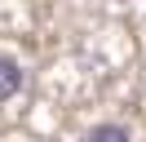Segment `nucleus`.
<instances>
[{
    "label": "nucleus",
    "instance_id": "1",
    "mask_svg": "<svg viewBox=\"0 0 146 142\" xmlns=\"http://www.w3.org/2000/svg\"><path fill=\"white\" fill-rule=\"evenodd\" d=\"M18 89H22V67H18V58L0 53V102H9Z\"/></svg>",
    "mask_w": 146,
    "mask_h": 142
},
{
    "label": "nucleus",
    "instance_id": "2",
    "mask_svg": "<svg viewBox=\"0 0 146 142\" xmlns=\"http://www.w3.org/2000/svg\"><path fill=\"white\" fill-rule=\"evenodd\" d=\"M84 142H133V133H128L124 124H93Z\"/></svg>",
    "mask_w": 146,
    "mask_h": 142
}]
</instances>
